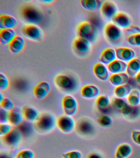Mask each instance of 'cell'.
Here are the masks:
<instances>
[{"label": "cell", "instance_id": "obj_30", "mask_svg": "<svg viewBox=\"0 0 140 158\" xmlns=\"http://www.w3.org/2000/svg\"><path fill=\"white\" fill-rule=\"evenodd\" d=\"M132 90L131 85L129 84L116 86L114 89V94L117 98H123L129 96Z\"/></svg>", "mask_w": 140, "mask_h": 158}, {"label": "cell", "instance_id": "obj_37", "mask_svg": "<svg viewBox=\"0 0 140 158\" xmlns=\"http://www.w3.org/2000/svg\"><path fill=\"white\" fill-rule=\"evenodd\" d=\"M13 129V126L9 123H0V136L3 137L6 135Z\"/></svg>", "mask_w": 140, "mask_h": 158}, {"label": "cell", "instance_id": "obj_45", "mask_svg": "<svg viewBox=\"0 0 140 158\" xmlns=\"http://www.w3.org/2000/svg\"><path fill=\"white\" fill-rule=\"evenodd\" d=\"M136 83L140 86V71L137 74L135 77Z\"/></svg>", "mask_w": 140, "mask_h": 158}, {"label": "cell", "instance_id": "obj_17", "mask_svg": "<svg viewBox=\"0 0 140 158\" xmlns=\"http://www.w3.org/2000/svg\"><path fill=\"white\" fill-rule=\"evenodd\" d=\"M18 24V21L13 16L3 14L0 16V28L3 29H13Z\"/></svg>", "mask_w": 140, "mask_h": 158}, {"label": "cell", "instance_id": "obj_19", "mask_svg": "<svg viewBox=\"0 0 140 158\" xmlns=\"http://www.w3.org/2000/svg\"><path fill=\"white\" fill-rule=\"evenodd\" d=\"M25 41L24 38L19 35H16L9 43V49L12 53L18 54L24 49Z\"/></svg>", "mask_w": 140, "mask_h": 158}, {"label": "cell", "instance_id": "obj_15", "mask_svg": "<svg viewBox=\"0 0 140 158\" xmlns=\"http://www.w3.org/2000/svg\"><path fill=\"white\" fill-rule=\"evenodd\" d=\"M102 13L108 19H112L118 13L116 5L111 1H106L103 3L101 8Z\"/></svg>", "mask_w": 140, "mask_h": 158}, {"label": "cell", "instance_id": "obj_33", "mask_svg": "<svg viewBox=\"0 0 140 158\" xmlns=\"http://www.w3.org/2000/svg\"><path fill=\"white\" fill-rule=\"evenodd\" d=\"M98 123L102 128H107L111 127L113 124L111 117L106 114L102 115L98 118Z\"/></svg>", "mask_w": 140, "mask_h": 158}, {"label": "cell", "instance_id": "obj_2", "mask_svg": "<svg viewBox=\"0 0 140 158\" xmlns=\"http://www.w3.org/2000/svg\"><path fill=\"white\" fill-rule=\"evenodd\" d=\"M77 123L73 117L67 115L60 116L57 120V127L59 130L66 134H70L76 129Z\"/></svg>", "mask_w": 140, "mask_h": 158}, {"label": "cell", "instance_id": "obj_13", "mask_svg": "<svg viewBox=\"0 0 140 158\" xmlns=\"http://www.w3.org/2000/svg\"><path fill=\"white\" fill-rule=\"evenodd\" d=\"M94 27L90 22H85L80 25L78 28L79 36L89 40L94 35Z\"/></svg>", "mask_w": 140, "mask_h": 158}, {"label": "cell", "instance_id": "obj_38", "mask_svg": "<svg viewBox=\"0 0 140 158\" xmlns=\"http://www.w3.org/2000/svg\"><path fill=\"white\" fill-rule=\"evenodd\" d=\"M10 86V81L7 77L4 74H0V90L4 91L7 90Z\"/></svg>", "mask_w": 140, "mask_h": 158}, {"label": "cell", "instance_id": "obj_42", "mask_svg": "<svg viewBox=\"0 0 140 158\" xmlns=\"http://www.w3.org/2000/svg\"><path fill=\"white\" fill-rule=\"evenodd\" d=\"M126 31L128 33L132 34H140V28L137 26H130L129 28H126Z\"/></svg>", "mask_w": 140, "mask_h": 158}, {"label": "cell", "instance_id": "obj_26", "mask_svg": "<svg viewBox=\"0 0 140 158\" xmlns=\"http://www.w3.org/2000/svg\"><path fill=\"white\" fill-rule=\"evenodd\" d=\"M131 146L126 143L120 144L116 149L115 153V158H127L132 153Z\"/></svg>", "mask_w": 140, "mask_h": 158}, {"label": "cell", "instance_id": "obj_10", "mask_svg": "<svg viewBox=\"0 0 140 158\" xmlns=\"http://www.w3.org/2000/svg\"><path fill=\"white\" fill-rule=\"evenodd\" d=\"M76 130L80 135L88 136L94 132V126L89 119L84 118L78 122L77 124Z\"/></svg>", "mask_w": 140, "mask_h": 158}, {"label": "cell", "instance_id": "obj_28", "mask_svg": "<svg viewBox=\"0 0 140 158\" xmlns=\"http://www.w3.org/2000/svg\"><path fill=\"white\" fill-rule=\"evenodd\" d=\"M116 52L112 48H107L102 53L100 60L103 64L109 65L115 60Z\"/></svg>", "mask_w": 140, "mask_h": 158}, {"label": "cell", "instance_id": "obj_6", "mask_svg": "<svg viewBox=\"0 0 140 158\" xmlns=\"http://www.w3.org/2000/svg\"><path fill=\"white\" fill-rule=\"evenodd\" d=\"M22 31L24 35L31 40L40 42L43 39V33L42 30L36 25H26L22 28Z\"/></svg>", "mask_w": 140, "mask_h": 158}, {"label": "cell", "instance_id": "obj_44", "mask_svg": "<svg viewBox=\"0 0 140 158\" xmlns=\"http://www.w3.org/2000/svg\"><path fill=\"white\" fill-rule=\"evenodd\" d=\"M87 158H104L100 154L98 153H91L88 155Z\"/></svg>", "mask_w": 140, "mask_h": 158}, {"label": "cell", "instance_id": "obj_1", "mask_svg": "<svg viewBox=\"0 0 140 158\" xmlns=\"http://www.w3.org/2000/svg\"><path fill=\"white\" fill-rule=\"evenodd\" d=\"M57 120L52 114L44 113L41 114L35 123V127L38 131L42 134H48L53 131L57 127Z\"/></svg>", "mask_w": 140, "mask_h": 158}, {"label": "cell", "instance_id": "obj_16", "mask_svg": "<svg viewBox=\"0 0 140 158\" xmlns=\"http://www.w3.org/2000/svg\"><path fill=\"white\" fill-rule=\"evenodd\" d=\"M116 57L122 61H130L134 59L136 56L135 52L130 48H120L115 49Z\"/></svg>", "mask_w": 140, "mask_h": 158}, {"label": "cell", "instance_id": "obj_5", "mask_svg": "<svg viewBox=\"0 0 140 158\" xmlns=\"http://www.w3.org/2000/svg\"><path fill=\"white\" fill-rule=\"evenodd\" d=\"M3 143L6 146L12 148H16L20 145L23 139V135L20 130L13 128L6 135L3 137Z\"/></svg>", "mask_w": 140, "mask_h": 158}, {"label": "cell", "instance_id": "obj_12", "mask_svg": "<svg viewBox=\"0 0 140 158\" xmlns=\"http://www.w3.org/2000/svg\"><path fill=\"white\" fill-rule=\"evenodd\" d=\"M22 113L26 120L35 123L38 120L41 114L37 109L30 106L23 107Z\"/></svg>", "mask_w": 140, "mask_h": 158}, {"label": "cell", "instance_id": "obj_27", "mask_svg": "<svg viewBox=\"0 0 140 158\" xmlns=\"http://www.w3.org/2000/svg\"><path fill=\"white\" fill-rule=\"evenodd\" d=\"M126 72L129 76L133 77L136 76L140 71V60L134 58L129 61L127 64Z\"/></svg>", "mask_w": 140, "mask_h": 158}, {"label": "cell", "instance_id": "obj_4", "mask_svg": "<svg viewBox=\"0 0 140 158\" xmlns=\"http://www.w3.org/2000/svg\"><path fill=\"white\" fill-rule=\"evenodd\" d=\"M62 106L65 114L73 117L77 114L78 110L77 100L70 95H66L62 98Z\"/></svg>", "mask_w": 140, "mask_h": 158}, {"label": "cell", "instance_id": "obj_22", "mask_svg": "<svg viewBox=\"0 0 140 158\" xmlns=\"http://www.w3.org/2000/svg\"><path fill=\"white\" fill-rule=\"evenodd\" d=\"M93 71L95 76L102 81H106L109 78V73L106 67L102 63L96 64L93 67Z\"/></svg>", "mask_w": 140, "mask_h": 158}, {"label": "cell", "instance_id": "obj_40", "mask_svg": "<svg viewBox=\"0 0 140 158\" xmlns=\"http://www.w3.org/2000/svg\"><path fill=\"white\" fill-rule=\"evenodd\" d=\"M9 112L1 108L0 110V123H9Z\"/></svg>", "mask_w": 140, "mask_h": 158}, {"label": "cell", "instance_id": "obj_32", "mask_svg": "<svg viewBox=\"0 0 140 158\" xmlns=\"http://www.w3.org/2000/svg\"><path fill=\"white\" fill-rule=\"evenodd\" d=\"M127 102L130 106L137 107L140 103V91L136 89L132 90L127 96Z\"/></svg>", "mask_w": 140, "mask_h": 158}, {"label": "cell", "instance_id": "obj_20", "mask_svg": "<svg viewBox=\"0 0 140 158\" xmlns=\"http://www.w3.org/2000/svg\"><path fill=\"white\" fill-rule=\"evenodd\" d=\"M73 45L78 52L86 53L89 50L90 43L88 40L79 37L75 40Z\"/></svg>", "mask_w": 140, "mask_h": 158}, {"label": "cell", "instance_id": "obj_25", "mask_svg": "<svg viewBox=\"0 0 140 158\" xmlns=\"http://www.w3.org/2000/svg\"><path fill=\"white\" fill-rule=\"evenodd\" d=\"M22 113L16 110L9 112V123L14 127H19L22 124L24 120Z\"/></svg>", "mask_w": 140, "mask_h": 158}, {"label": "cell", "instance_id": "obj_21", "mask_svg": "<svg viewBox=\"0 0 140 158\" xmlns=\"http://www.w3.org/2000/svg\"><path fill=\"white\" fill-rule=\"evenodd\" d=\"M127 64L120 60H115L108 65V69L112 73H123L127 69Z\"/></svg>", "mask_w": 140, "mask_h": 158}, {"label": "cell", "instance_id": "obj_18", "mask_svg": "<svg viewBox=\"0 0 140 158\" xmlns=\"http://www.w3.org/2000/svg\"><path fill=\"white\" fill-rule=\"evenodd\" d=\"M99 94V89L93 85H85L82 88L81 90V94L82 97L88 99L97 97Z\"/></svg>", "mask_w": 140, "mask_h": 158}, {"label": "cell", "instance_id": "obj_29", "mask_svg": "<svg viewBox=\"0 0 140 158\" xmlns=\"http://www.w3.org/2000/svg\"><path fill=\"white\" fill-rule=\"evenodd\" d=\"M80 2L83 8L90 11L98 10L103 4L99 0H81Z\"/></svg>", "mask_w": 140, "mask_h": 158}, {"label": "cell", "instance_id": "obj_43", "mask_svg": "<svg viewBox=\"0 0 140 158\" xmlns=\"http://www.w3.org/2000/svg\"><path fill=\"white\" fill-rule=\"evenodd\" d=\"M0 158H15V157L10 152L3 151L1 153Z\"/></svg>", "mask_w": 140, "mask_h": 158}, {"label": "cell", "instance_id": "obj_35", "mask_svg": "<svg viewBox=\"0 0 140 158\" xmlns=\"http://www.w3.org/2000/svg\"><path fill=\"white\" fill-rule=\"evenodd\" d=\"M62 158H83L82 153L79 151L71 150L61 154Z\"/></svg>", "mask_w": 140, "mask_h": 158}, {"label": "cell", "instance_id": "obj_23", "mask_svg": "<svg viewBox=\"0 0 140 158\" xmlns=\"http://www.w3.org/2000/svg\"><path fill=\"white\" fill-rule=\"evenodd\" d=\"M15 31L13 29L0 30V43L2 45L8 44L16 36Z\"/></svg>", "mask_w": 140, "mask_h": 158}, {"label": "cell", "instance_id": "obj_34", "mask_svg": "<svg viewBox=\"0 0 140 158\" xmlns=\"http://www.w3.org/2000/svg\"><path fill=\"white\" fill-rule=\"evenodd\" d=\"M1 108L8 112L14 110V105L13 101L8 98L5 97L2 101H0Z\"/></svg>", "mask_w": 140, "mask_h": 158}, {"label": "cell", "instance_id": "obj_11", "mask_svg": "<svg viewBox=\"0 0 140 158\" xmlns=\"http://www.w3.org/2000/svg\"><path fill=\"white\" fill-rule=\"evenodd\" d=\"M51 90V86L50 83L46 81H41L34 88V94L37 98L42 100L48 96Z\"/></svg>", "mask_w": 140, "mask_h": 158}, {"label": "cell", "instance_id": "obj_31", "mask_svg": "<svg viewBox=\"0 0 140 158\" xmlns=\"http://www.w3.org/2000/svg\"><path fill=\"white\" fill-rule=\"evenodd\" d=\"M96 106L98 110L101 112H106L110 106V100L106 95H101L96 100Z\"/></svg>", "mask_w": 140, "mask_h": 158}, {"label": "cell", "instance_id": "obj_24", "mask_svg": "<svg viewBox=\"0 0 140 158\" xmlns=\"http://www.w3.org/2000/svg\"><path fill=\"white\" fill-rule=\"evenodd\" d=\"M129 75L125 73L115 74L109 78L110 82L114 86H118L127 84L129 81Z\"/></svg>", "mask_w": 140, "mask_h": 158}, {"label": "cell", "instance_id": "obj_41", "mask_svg": "<svg viewBox=\"0 0 140 158\" xmlns=\"http://www.w3.org/2000/svg\"><path fill=\"white\" fill-rule=\"evenodd\" d=\"M131 138L136 144L140 145V131L133 130L131 131Z\"/></svg>", "mask_w": 140, "mask_h": 158}, {"label": "cell", "instance_id": "obj_7", "mask_svg": "<svg viewBox=\"0 0 140 158\" xmlns=\"http://www.w3.org/2000/svg\"><path fill=\"white\" fill-rule=\"evenodd\" d=\"M54 82L57 87L66 91H71L76 87V82L71 77L65 75H58L55 77Z\"/></svg>", "mask_w": 140, "mask_h": 158}, {"label": "cell", "instance_id": "obj_36", "mask_svg": "<svg viewBox=\"0 0 140 158\" xmlns=\"http://www.w3.org/2000/svg\"><path fill=\"white\" fill-rule=\"evenodd\" d=\"M35 154L30 149H24L20 151L15 156V158H34Z\"/></svg>", "mask_w": 140, "mask_h": 158}, {"label": "cell", "instance_id": "obj_3", "mask_svg": "<svg viewBox=\"0 0 140 158\" xmlns=\"http://www.w3.org/2000/svg\"><path fill=\"white\" fill-rule=\"evenodd\" d=\"M111 104L114 109L126 117L133 116L136 112V107L130 106L122 98H115L113 99Z\"/></svg>", "mask_w": 140, "mask_h": 158}, {"label": "cell", "instance_id": "obj_8", "mask_svg": "<svg viewBox=\"0 0 140 158\" xmlns=\"http://www.w3.org/2000/svg\"><path fill=\"white\" fill-rule=\"evenodd\" d=\"M21 15L25 21L32 23H38L42 18V15L40 11L31 6L23 7L21 10Z\"/></svg>", "mask_w": 140, "mask_h": 158}, {"label": "cell", "instance_id": "obj_9", "mask_svg": "<svg viewBox=\"0 0 140 158\" xmlns=\"http://www.w3.org/2000/svg\"><path fill=\"white\" fill-rule=\"evenodd\" d=\"M104 33L107 39L113 43L118 41L121 39L122 35L120 28L112 23L106 25L104 28Z\"/></svg>", "mask_w": 140, "mask_h": 158}, {"label": "cell", "instance_id": "obj_14", "mask_svg": "<svg viewBox=\"0 0 140 158\" xmlns=\"http://www.w3.org/2000/svg\"><path fill=\"white\" fill-rule=\"evenodd\" d=\"M114 24L119 27L123 28H127L131 24V19L126 13L124 12H118L112 19Z\"/></svg>", "mask_w": 140, "mask_h": 158}, {"label": "cell", "instance_id": "obj_39", "mask_svg": "<svg viewBox=\"0 0 140 158\" xmlns=\"http://www.w3.org/2000/svg\"><path fill=\"white\" fill-rule=\"evenodd\" d=\"M127 41L131 45L140 46V34L130 35L127 38Z\"/></svg>", "mask_w": 140, "mask_h": 158}, {"label": "cell", "instance_id": "obj_46", "mask_svg": "<svg viewBox=\"0 0 140 158\" xmlns=\"http://www.w3.org/2000/svg\"><path fill=\"white\" fill-rule=\"evenodd\" d=\"M53 1L52 0H45V1H43V2H45V3H51V2H53Z\"/></svg>", "mask_w": 140, "mask_h": 158}]
</instances>
